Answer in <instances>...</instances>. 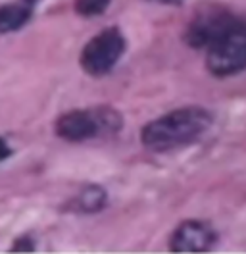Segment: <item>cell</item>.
<instances>
[{"instance_id": "cell-12", "label": "cell", "mask_w": 246, "mask_h": 254, "mask_svg": "<svg viewBox=\"0 0 246 254\" xmlns=\"http://www.w3.org/2000/svg\"><path fill=\"white\" fill-rule=\"evenodd\" d=\"M148 2H156V4H164V6H181L184 0H148Z\"/></svg>"}, {"instance_id": "cell-11", "label": "cell", "mask_w": 246, "mask_h": 254, "mask_svg": "<svg viewBox=\"0 0 246 254\" xmlns=\"http://www.w3.org/2000/svg\"><path fill=\"white\" fill-rule=\"evenodd\" d=\"M10 154H12L10 144L6 143L4 139H0V162H4L6 158H10Z\"/></svg>"}, {"instance_id": "cell-2", "label": "cell", "mask_w": 246, "mask_h": 254, "mask_svg": "<svg viewBox=\"0 0 246 254\" xmlns=\"http://www.w3.org/2000/svg\"><path fill=\"white\" fill-rule=\"evenodd\" d=\"M56 135L67 143H85L91 139H110L123 129V118L116 108L94 106L69 110L56 120Z\"/></svg>"}, {"instance_id": "cell-3", "label": "cell", "mask_w": 246, "mask_h": 254, "mask_svg": "<svg viewBox=\"0 0 246 254\" xmlns=\"http://www.w3.org/2000/svg\"><path fill=\"white\" fill-rule=\"evenodd\" d=\"M204 50L210 75L225 79L243 73L246 69V19L235 16Z\"/></svg>"}, {"instance_id": "cell-6", "label": "cell", "mask_w": 246, "mask_h": 254, "mask_svg": "<svg viewBox=\"0 0 246 254\" xmlns=\"http://www.w3.org/2000/svg\"><path fill=\"white\" fill-rule=\"evenodd\" d=\"M171 253H210L217 245V231L204 220H184L169 235Z\"/></svg>"}, {"instance_id": "cell-7", "label": "cell", "mask_w": 246, "mask_h": 254, "mask_svg": "<svg viewBox=\"0 0 246 254\" xmlns=\"http://www.w3.org/2000/svg\"><path fill=\"white\" fill-rule=\"evenodd\" d=\"M33 17V6L25 2H14V4H2L0 6V35L19 31L25 27Z\"/></svg>"}, {"instance_id": "cell-9", "label": "cell", "mask_w": 246, "mask_h": 254, "mask_svg": "<svg viewBox=\"0 0 246 254\" xmlns=\"http://www.w3.org/2000/svg\"><path fill=\"white\" fill-rule=\"evenodd\" d=\"M112 0H75L73 8L81 17H94L102 16L110 8Z\"/></svg>"}, {"instance_id": "cell-10", "label": "cell", "mask_w": 246, "mask_h": 254, "mask_svg": "<svg viewBox=\"0 0 246 254\" xmlns=\"http://www.w3.org/2000/svg\"><path fill=\"white\" fill-rule=\"evenodd\" d=\"M35 251V241L29 235L15 239V243L12 245V253H33Z\"/></svg>"}, {"instance_id": "cell-8", "label": "cell", "mask_w": 246, "mask_h": 254, "mask_svg": "<svg viewBox=\"0 0 246 254\" xmlns=\"http://www.w3.org/2000/svg\"><path fill=\"white\" fill-rule=\"evenodd\" d=\"M108 204V192L100 185H87L77 192V196L69 202V210L77 214H96L104 210Z\"/></svg>"}, {"instance_id": "cell-4", "label": "cell", "mask_w": 246, "mask_h": 254, "mask_svg": "<svg viewBox=\"0 0 246 254\" xmlns=\"http://www.w3.org/2000/svg\"><path fill=\"white\" fill-rule=\"evenodd\" d=\"M127 50V39L120 27H106L83 47L79 56L81 69L91 77L108 75Z\"/></svg>"}, {"instance_id": "cell-1", "label": "cell", "mask_w": 246, "mask_h": 254, "mask_svg": "<svg viewBox=\"0 0 246 254\" xmlns=\"http://www.w3.org/2000/svg\"><path fill=\"white\" fill-rule=\"evenodd\" d=\"M214 124V114L204 106H183L168 112L140 131V143L152 152H169L204 137Z\"/></svg>"}, {"instance_id": "cell-5", "label": "cell", "mask_w": 246, "mask_h": 254, "mask_svg": "<svg viewBox=\"0 0 246 254\" xmlns=\"http://www.w3.org/2000/svg\"><path fill=\"white\" fill-rule=\"evenodd\" d=\"M235 17L223 6H206L190 19L183 33V41L194 50H204Z\"/></svg>"}, {"instance_id": "cell-13", "label": "cell", "mask_w": 246, "mask_h": 254, "mask_svg": "<svg viewBox=\"0 0 246 254\" xmlns=\"http://www.w3.org/2000/svg\"><path fill=\"white\" fill-rule=\"evenodd\" d=\"M21 2H25V4H29V6H33V8H35V4H37L39 0H21Z\"/></svg>"}]
</instances>
